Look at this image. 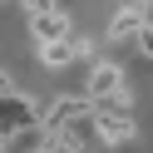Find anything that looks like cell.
Returning a JSON list of instances; mask_svg holds the SVG:
<instances>
[{
    "mask_svg": "<svg viewBox=\"0 0 153 153\" xmlns=\"http://www.w3.org/2000/svg\"><path fill=\"white\" fill-rule=\"evenodd\" d=\"M40 114H45V109H40V104H35L25 89L5 94V99H0V133H5V138L35 133V128H40Z\"/></svg>",
    "mask_w": 153,
    "mask_h": 153,
    "instance_id": "obj_1",
    "label": "cell"
},
{
    "mask_svg": "<svg viewBox=\"0 0 153 153\" xmlns=\"http://www.w3.org/2000/svg\"><path fill=\"white\" fill-rule=\"evenodd\" d=\"M94 138H99L104 148L133 138V114L123 109V104H94Z\"/></svg>",
    "mask_w": 153,
    "mask_h": 153,
    "instance_id": "obj_2",
    "label": "cell"
},
{
    "mask_svg": "<svg viewBox=\"0 0 153 153\" xmlns=\"http://www.w3.org/2000/svg\"><path fill=\"white\" fill-rule=\"evenodd\" d=\"M84 94H89L94 104H123V64H114V59H94Z\"/></svg>",
    "mask_w": 153,
    "mask_h": 153,
    "instance_id": "obj_3",
    "label": "cell"
},
{
    "mask_svg": "<svg viewBox=\"0 0 153 153\" xmlns=\"http://www.w3.org/2000/svg\"><path fill=\"white\" fill-rule=\"evenodd\" d=\"M30 35H35V45H59V40L74 35V25H69L64 10H50V15H40V20H30Z\"/></svg>",
    "mask_w": 153,
    "mask_h": 153,
    "instance_id": "obj_4",
    "label": "cell"
},
{
    "mask_svg": "<svg viewBox=\"0 0 153 153\" xmlns=\"http://www.w3.org/2000/svg\"><path fill=\"white\" fill-rule=\"evenodd\" d=\"M143 20H148V10H143V5H123V10L109 20V40H138Z\"/></svg>",
    "mask_w": 153,
    "mask_h": 153,
    "instance_id": "obj_5",
    "label": "cell"
},
{
    "mask_svg": "<svg viewBox=\"0 0 153 153\" xmlns=\"http://www.w3.org/2000/svg\"><path fill=\"white\" fill-rule=\"evenodd\" d=\"M133 45H138V54H143V59H153V15L143 20V30H138V40H133Z\"/></svg>",
    "mask_w": 153,
    "mask_h": 153,
    "instance_id": "obj_6",
    "label": "cell"
},
{
    "mask_svg": "<svg viewBox=\"0 0 153 153\" xmlns=\"http://www.w3.org/2000/svg\"><path fill=\"white\" fill-rule=\"evenodd\" d=\"M50 10H59V0H25V15H30V20H40V15H50Z\"/></svg>",
    "mask_w": 153,
    "mask_h": 153,
    "instance_id": "obj_7",
    "label": "cell"
},
{
    "mask_svg": "<svg viewBox=\"0 0 153 153\" xmlns=\"http://www.w3.org/2000/svg\"><path fill=\"white\" fill-rule=\"evenodd\" d=\"M5 148H10V138H5V133H0V153H5Z\"/></svg>",
    "mask_w": 153,
    "mask_h": 153,
    "instance_id": "obj_8",
    "label": "cell"
}]
</instances>
